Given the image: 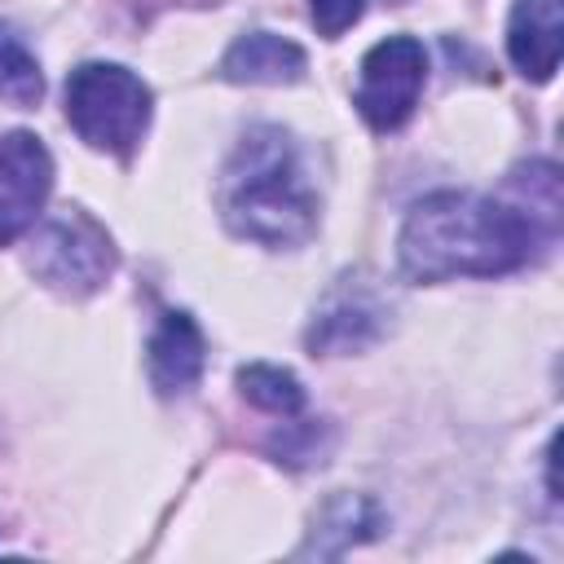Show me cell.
Instances as JSON below:
<instances>
[{
	"mask_svg": "<svg viewBox=\"0 0 564 564\" xmlns=\"http://www.w3.org/2000/svg\"><path fill=\"white\" fill-rule=\"evenodd\" d=\"M551 238L555 229L533 212L467 189H441L405 216L397 256L414 282L494 278L529 264Z\"/></svg>",
	"mask_w": 564,
	"mask_h": 564,
	"instance_id": "cell-1",
	"label": "cell"
},
{
	"mask_svg": "<svg viewBox=\"0 0 564 564\" xmlns=\"http://www.w3.org/2000/svg\"><path fill=\"white\" fill-rule=\"evenodd\" d=\"M220 216L238 238L260 247H300L317 229V189L295 141L260 123L220 172Z\"/></svg>",
	"mask_w": 564,
	"mask_h": 564,
	"instance_id": "cell-2",
	"label": "cell"
},
{
	"mask_svg": "<svg viewBox=\"0 0 564 564\" xmlns=\"http://www.w3.org/2000/svg\"><path fill=\"white\" fill-rule=\"evenodd\" d=\"M66 119L93 150L128 159L150 123V88L115 62H84L66 75Z\"/></svg>",
	"mask_w": 564,
	"mask_h": 564,
	"instance_id": "cell-3",
	"label": "cell"
},
{
	"mask_svg": "<svg viewBox=\"0 0 564 564\" xmlns=\"http://www.w3.org/2000/svg\"><path fill=\"white\" fill-rule=\"evenodd\" d=\"M26 269L48 291L66 300H84L101 291L106 278L115 273V242L88 212L66 207L35 225L26 242Z\"/></svg>",
	"mask_w": 564,
	"mask_h": 564,
	"instance_id": "cell-4",
	"label": "cell"
},
{
	"mask_svg": "<svg viewBox=\"0 0 564 564\" xmlns=\"http://www.w3.org/2000/svg\"><path fill=\"white\" fill-rule=\"evenodd\" d=\"M423 84H427L423 44L414 35H388L361 57V79H357L352 106L361 110V119L375 132H392L414 115Z\"/></svg>",
	"mask_w": 564,
	"mask_h": 564,
	"instance_id": "cell-5",
	"label": "cell"
},
{
	"mask_svg": "<svg viewBox=\"0 0 564 564\" xmlns=\"http://www.w3.org/2000/svg\"><path fill=\"white\" fill-rule=\"evenodd\" d=\"M388 313H392L388 295L370 278L348 273L322 300V308L308 326V348L313 352H357L388 330Z\"/></svg>",
	"mask_w": 564,
	"mask_h": 564,
	"instance_id": "cell-6",
	"label": "cell"
},
{
	"mask_svg": "<svg viewBox=\"0 0 564 564\" xmlns=\"http://www.w3.org/2000/svg\"><path fill=\"white\" fill-rule=\"evenodd\" d=\"M53 189V159L35 132L0 137V247L22 238Z\"/></svg>",
	"mask_w": 564,
	"mask_h": 564,
	"instance_id": "cell-7",
	"label": "cell"
},
{
	"mask_svg": "<svg viewBox=\"0 0 564 564\" xmlns=\"http://www.w3.org/2000/svg\"><path fill=\"white\" fill-rule=\"evenodd\" d=\"M560 44H564L560 0H516L507 18V53L516 70L533 84H546L560 66Z\"/></svg>",
	"mask_w": 564,
	"mask_h": 564,
	"instance_id": "cell-8",
	"label": "cell"
},
{
	"mask_svg": "<svg viewBox=\"0 0 564 564\" xmlns=\"http://www.w3.org/2000/svg\"><path fill=\"white\" fill-rule=\"evenodd\" d=\"M203 361H207V344H203L198 322L189 313H163L159 330L150 335V352H145L154 392L159 397L189 392L203 375Z\"/></svg>",
	"mask_w": 564,
	"mask_h": 564,
	"instance_id": "cell-9",
	"label": "cell"
},
{
	"mask_svg": "<svg viewBox=\"0 0 564 564\" xmlns=\"http://www.w3.org/2000/svg\"><path fill=\"white\" fill-rule=\"evenodd\" d=\"M304 70H308L304 48L273 31H247L220 57V75L229 84H295Z\"/></svg>",
	"mask_w": 564,
	"mask_h": 564,
	"instance_id": "cell-10",
	"label": "cell"
},
{
	"mask_svg": "<svg viewBox=\"0 0 564 564\" xmlns=\"http://www.w3.org/2000/svg\"><path fill=\"white\" fill-rule=\"evenodd\" d=\"M379 529H383V516H379V507H375L370 498H361V494H339V498H330V502L317 511V520H313V538H308L304 551H313L322 538L335 533V542L326 546V555H339L344 546L366 542V538H375Z\"/></svg>",
	"mask_w": 564,
	"mask_h": 564,
	"instance_id": "cell-11",
	"label": "cell"
},
{
	"mask_svg": "<svg viewBox=\"0 0 564 564\" xmlns=\"http://www.w3.org/2000/svg\"><path fill=\"white\" fill-rule=\"evenodd\" d=\"M238 392H242L256 410H264V414L291 419V414L304 410V388H300V379H295L291 370H282V366H269V361L242 366V370H238Z\"/></svg>",
	"mask_w": 564,
	"mask_h": 564,
	"instance_id": "cell-12",
	"label": "cell"
},
{
	"mask_svg": "<svg viewBox=\"0 0 564 564\" xmlns=\"http://www.w3.org/2000/svg\"><path fill=\"white\" fill-rule=\"evenodd\" d=\"M44 97V75L35 53L22 44V35L13 26L0 22V101L9 106H35Z\"/></svg>",
	"mask_w": 564,
	"mask_h": 564,
	"instance_id": "cell-13",
	"label": "cell"
},
{
	"mask_svg": "<svg viewBox=\"0 0 564 564\" xmlns=\"http://www.w3.org/2000/svg\"><path fill=\"white\" fill-rule=\"evenodd\" d=\"M308 13H313V26L326 40H339L366 13V0H308Z\"/></svg>",
	"mask_w": 564,
	"mask_h": 564,
	"instance_id": "cell-14",
	"label": "cell"
},
{
	"mask_svg": "<svg viewBox=\"0 0 564 564\" xmlns=\"http://www.w3.org/2000/svg\"><path fill=\"white\" fill-rule=\"evenodd\" d=\"M278 454H282L278 463H295V467H300V463H313V458H317V427H313V423H304V427L291 423Z\"/></svg>",
	"mask_w": 564,
	"mask_h": 564,
	"instance_id": "cell-15",
	"label": "cell"
}]
</instances>
